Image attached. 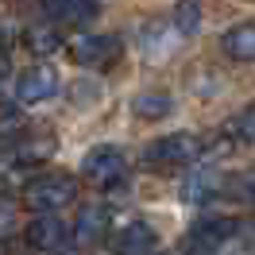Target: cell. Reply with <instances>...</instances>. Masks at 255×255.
<instances>
[{
	"label": "cell",
	"mask_w": 255,
	"mask_h": 255,
	"mask_svg": "<svg viewBox=\"0 0 255 255\" xmlns=\"http://www.w3.org/2000/svg\"><path fill=\"white\" fill-rule=\"evenodd\" d=\"M66 50H70V58L78 66H112L120 54H124V43L116 39V35H74L70 43H66Z\"/></svg>",
	"instance_id": "cell-6"
},
{
	"label": "cell",
	"mask_w": 255,
	"mask_h": 255,
	"mask_svg": "<svg viewBox=\"0 0 255 255\" xmlns=\"http://www.w3.org/2000/svg\"><path fill=\"white\" fill-rule=\"evenodd\" d=\"M23 43H27V50H31L35 58H47V54H54V50H58V43H62V39H58V31H54V27H43V23H39V27H27Z\"/></svg>",
	"instance_id": "cell-13"
},
{
	"label": "cell",
	"mask_w": 255,
	"mask_h": 255,
	"mask_svg": "<svg viewBox=\"0 0 255 255\" xmlns=\"http://www.w3.org/2000/svg\"><path fill=\"white\" fill-rule=\"evenodd\" d=\"M174 27H178V35H193L201 27V4H197V0H178Z\"/></svg>",
	"instance_id": "cell-14"
},
{
	"label": "cell",
	"mask_w": 255,
	"mask_h": 255,
	"mask_svg": "<svg viewBox=\"0 0 255 255\" xmlns=\"http://www.w3.org/2000/svg\"><path fill=\"white\" fill-rule=\"evenodd\" d=\"M0 255H8V244H4V240H0Z\"/></svg>",
	"instance_id": "cell-19"
},
{
	"label": "cell",
	"mask_w": 255,
	"mask_h": 255,
	"mask_svg": "<svg viewBox=\"0 0 255 255\" xmlns=\"http://www.w3.org/2000/svg\"><path fill=\"white\" fill-rule=\"evenodd\" d=\"M81 178H85V182H93V186H101V190L120 186V182L128 178L124 151H116V147H93V151L81 159Z\"/></svg>",
	"instance_id": "cell-4"
},
{
	"label": "cell",
	"mask_w": 255,
	"mask_h": 255,
	"mask_svg": "<svg viewBox=\"0 0 255 255\" xmlns=\"http://www.w3.org/2000/svg\"><path fill=\"white\" fill-rule=\"evenodd\" d=\"M19 201H23V209L35 213V217H50V213H58V209L78 201V182L70 174H39L23 186V197H19Z\"/></svg>",
	"instance_id": "cell-1"
},
{
	"label": "cell",
	"mask_w": 255,
	"mask_h": 255,
	"mask_svg": "<svg viewBox=\"0 0 255 255\" xmlns=\"http://www.w3.org/2000/svg\"><path fill=\"white\" fill-rule=\"evenodd\" d=\"M147 166H155V170H178V166H190V162L201 159V139L193 135V131H170V135H162L155 143L147 147Z\"/></svg>",
	"instance_id": "cell-2"
},
{
	"label": "cell",
	"mask_w": 255,
	"mask_h": 255,
	"mask_svg": "<svg viewBox=\"0 0 255 255\" xmlns=\"http://www.w3.org/2000/svg\"><path fill=\"white\" fill-rule=\"evenodd\" d=\"M155 244H159V236H155V228L147 221H131L124 224L116 236H112V252L116 255H155Z\"/></svg>",
	"instance_id": "cell-8"
},
{
	"label": "cell",
	"mask_w": 255,
	"mask_h": 255,
	"mask_svg": "<svg viewBox=\"0 0 255 255\" xmlns=\"http://www.w3.org/2000/svg\"><path fill=\"white\" fill-rule=\"evenodd\" d=\"M12 43H16V35H8L0 27V78L12 70Z\"/></svg>",
	"instance_id": "cell-17"
},
{
	"label": "cell",
	"mask_w": 255,
	"mask_h": 255,
	"mask_svg": "<svg viewBox=\"0 0 255 255\" xmlns=\"http://www.w3.org/2000/svg\"><path fill=\"white\" fill-rule=\"evenodd\" d=\"M47 12L54 23H62V27H89L97 23L101 16V4L97 0H50Z\"/></svg>",
	"instance_id": "cell-9"
},
{
	"label": "cell",
	"mask_w": 255,
	"mask_h": 255,
	"mask_svg": "<svg viewBox=\"0 0 255 255\" xmlns=\"http://www.w3.org/2000/svg\"><path fill=\"white\" fill-rule=\"evenodd\" d=\"M62 89V78L50 62H35L27 66L16 78V101L19 105H43V101H54Z\"/></svg>",
	"instance_id": "cell-5"
},
{
	"label": "cell",
	"mask_w": 255,
	"mask_h": 255,
	"mask_svg": "<svg viewBox=\"0 0 255 255\" xmlns=\"http://www.w3.org/2000/svg\"><path fill=\"white\" fill-rule=\"evenodd\" d=\"M236 217H205L201 224H193L190 232H186V255H217L228 244V240L236 236Z\"/></svg>",
	"instance_id": "cell-3"
},
{
	"label": "cell",
	"mask_w": 255,
	"mask_h": 255,
	"mask_svg": "<svg viewBox=\"0 0 255 255\" xmlns=\"http://www.w3.org/2000/svg\"><path fill=\"white\" fill-rule=\"evenodd\" d=\"M236 135H240V143H252V109H244L236 116Z\"/></svg>",
	"instance_id": "cell-18"
},
{
	"label": "cell",
	"mask_w": 255,
	"mask_h": 255,
	"mask_svg": "<svg viewBox=\"0 0 255 255\" xmlns=\"http://www.w3.org/2000/svg\"><path fill=\"white\" fill-rule=\"evenodd\" d=\"M217 190H221V186H217L213 174H197V178H190V186L182 190V197H186V201H205V197H213Z\"/></svg>",
	"instance_id": "cell-16"
},
{
	"label": "cell",
	"mask_w": 255,
	"mask_h": 255,
	"mask_svg": "<svg viewBox=\"0 0 255 255\" xmlns=\"http://www.w3.org/2000/svg\"><path fill=\"white\" fill-rule=\"evenodd\" d=\"M170 109H174V101L162 93V89H147V93H139L131 101V112H135L139 120H162Z\"/></svg>",
	"instance_id": "cell-12"
},
{
	"label": "cell",
	"mask_w": 255,
	"mask_h": 255,
	"mask_svg": "<svg viewBox=\"0 0 255 255\" xmlns=\"http://www.w3.org/2000/svg\"><path fill=\"white\" fill-rule=\"evenodd\" d=\"M23 240L31 244L35 252H62L70 244V232L58 217H35L27 228H23Z\"/></svg>",
	"instance_id": "cell-7"
},
{
	"label": "cell",
	"mask_w": 255,
	"mask_h": 255,
	"mask_svg": "<svg viewBox=\"0 0 255 255\" xmlns=\"http://www.w3.org/2000/svg\"><path fill=\"white\" fill-rule=\"evenodd\" d=\"M23 124H27L23 109H19V105H12V101H0V135H19V131H23Z\"/></svg>",
	"instance_id": "cell-15"
},
{
	"label": "cell",
	"mask_w": 255,
	"mask_h": 255,
	"mask_svg": "<svg viewBox=\"0 0 255 255\" xmlns=\"http://www.w3.org/2000/svg\"><path fill=\"white\" fill-rule=\"evenodd\" d=\"M221 47L232 62H252L255 58V27L252 23H236V27L221 39Z\"/></svg>",
	"instance_id": "cell-11"
},
{
	"label": "cell",
	"mask_w": 255,
	"mask_h": 255,
	"mask_svg": "<svg viewBox=\"0 0 255 255\" xmlns=\"http://www.w3.org/2000/svg\"><path fill=\"white\" fill-rule=\"evenodd\" d=\"M105 232H109V209L89 205V209H81V213H78V221H74V244H78V248H93V244H101Z\"/></svg>",
	"instance_id": "cell-10"
}]
</instances>
